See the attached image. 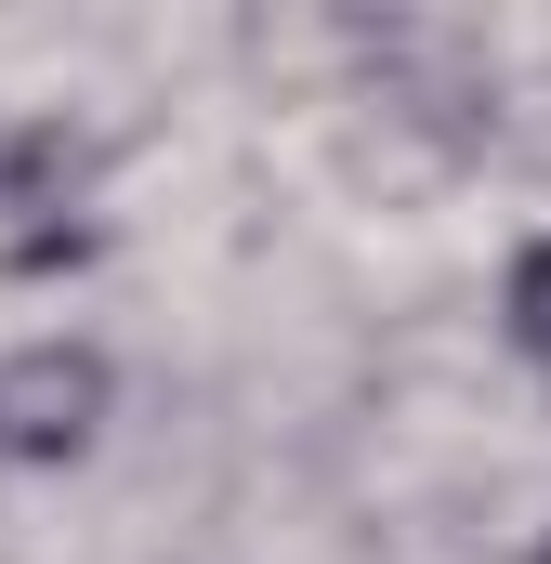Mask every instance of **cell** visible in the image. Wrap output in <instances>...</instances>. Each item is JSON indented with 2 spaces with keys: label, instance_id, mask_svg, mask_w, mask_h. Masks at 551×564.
<instances>
[{
  "label": "cell",
  "instance_id": "1",
  "mask_svg": "<svg viewBox=\"0 0 551 564\" xmlns=\"http://www.w3.org/2000/svg\"><path fill=\"white\" fill-rule=\"evenodd\" d=\"M93 421H106V368L93 355H66V341L0 355V459H66Z\"/></svg>",
  "mask_w": 551,
  "mask_h": 564
},
{
  "label": "cell",
  "instance_id": "2",
  "mask_svg": "<svg viewBox=\"0 0 551 564\" xmlns=\"http://www.w3.org/2000/svg\"><path fill=\"white\" fill-rule=\"evenodd\" d=\"M512 328H526V355L551 368V250H526V276H512Z\"/></svg>",
  "mask_w": 551,
  "mask_h": 564
},
{
  "label": "cell",
  "instance_id": "3",
  "mask_svg": "<svg viewBox=\"0 0 551 564\" xmlns=\"http://www.w3.org/2000/svg\"><path fill=\"white\" fill-rule=\"evenodd\" d=\"M539 564H551V552H539Z\"/></svg>",
  "mask_w": 551,
  "mask_h": 564
}]
</instances>
